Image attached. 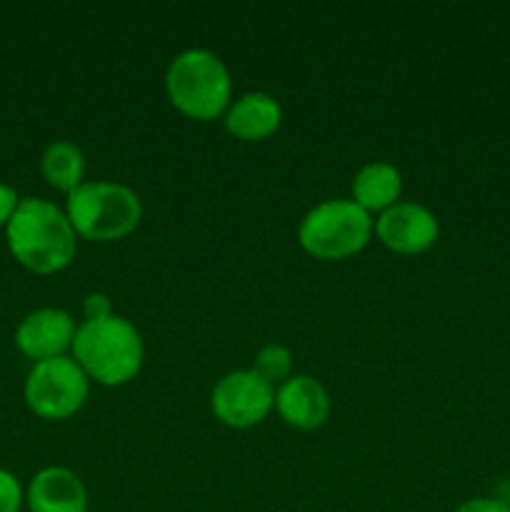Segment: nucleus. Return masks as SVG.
I'll use <instances>...</instances> for the list:
<instances>
[{"label":"nucleus","mask_w":510,"mask_h":512,"mask_svg":"<svg viewBox=\"0 0 510 512\" xmlns=\"http://www.w3.org/2000/svg\"><path fill=\"white\" fill-rule=\"evenodd\" d=\"M5 238L13 258L35 275L60 273L75 258V230L68 215L43 198L20 200Z\"/></svg>","instance_id":"obj_1"},{"label":"nucleus","mask_w":510,"mask_h":512,"mask_svg":"<svg viewBox=\"0 0 510 512\" xmlns=\"http://www.w3.org/2000/svg\"><path fill=\"white\" fill-rule=\"evenodd\" d=\"M75 363L88 378L100 385H125L140 373L143 365V340L135 325L120 315L98 320H83L73 338Z\"/></svg>","instance_id":"obj_2"},{"label":"nucleus","mask_w":510,"mask_h":512,"mask_svg":"<svg viewBox=\"0 0 510 512\" xmlns=\"http://www.w3.org/2000/svg\"><path fill=\"white\" fill-rule=\"evenodd\" d=\"M165 90L175 108L193 120H215L230 103V75L210 50L175 55L165 73Z\"/></svg>","instance_id":"obj_3"},{"label":"nucleus","mask_w":510,"mask_h":512,"mask_svg":"<svg viewBox=\"0 0 510 512\" xmlns=\"http://www.w3.org/2000/svg\"><path fill=\"white\" fill-rule=\"evenodd\" d=\"M75 235L98 243L120 240L138 228L143 203L138 193L120 183H83L68 195L65 208Z\"/></svg>","instance_id":"obj_4"},{"label":"nucleus","mask_w":510,"mask_h":512,"mask_svg":"<svg viewBox=\"0 0 510 512\" xmlns=\"http://www.w3.org/2000/svg\"><path fill=\"white\" fill-rule=\"evenodd\" d=\"M373 220L353 200H325L310 210L298 230L308 255L318 260H345L368 245Z\"/></svg>","instance_id":"obj_5"},{"label":"nucleus","mask_w":510,"mask_h":512,"mask_svg":"<svg viewBox=\"0 0 510 512\" xmlns=\"http://www.w3.org/2000/svg\"><path fill=\"white\" fill-rule=\"evenodd\" d=\"M90 380L73 358L35 363L25 380V403L38 418L65 420L88 400Z\"/></svg>","instance_id":"obj_6"},{"label":"nucleus","mask_w":510,"mask_h":512,"mask_svg":"<svg viewBox=\"0 0 510 512\" xmlns=\"http://www.w3.org/2000/svg\"><path fill=\"white\" fill-rule=\"evenodd\" d=\"M210 405L220 423L245 430L268 418L275 405V393L273 385L255 370H235L215 385Z\"/></svg>","instance_id":"obj_7"},{"label":"nucleus","mask_w":510,"mask_h":512,"mask_svg":"<svg viewBox=\"0 0 510 512\" xmlns=\"http://www.w3.org/2000/svg\"><path fill=\"white\" fill-rule=\"evenodd\" d=\"M380 243L400 255L425 253L440 235L438 218L418 203H395L375 223Z\"/></svg>","instance_id":"obj_8"},{"label":"nucleus","mask_w":510,"mask_h":512,"mask_svg":"<svg viewBox=\"0 0 510 512\" xmlns=\"http://www.w3.org/2000/svg\"><path fill=\"white\" fill-rule=\"evenodd\" d=\"M75 320L60 308H40L25 315L15 330V345L25 358L43 363V360L63 358L65 350L73 348Z\"/></svg>","instance_id":"obj_9"},{"label":"nucleus","mask_w":510,"mask_h":512,"mask_svg":"<svg viewBox=\"0 0 510 512\" xmlns=\"http://www.w3.org/2000/svg\"><path fill=\"white\" fill-rule=\"evenodd\" d=\"M25 503L30 512H88V493L73 470L45 468L30 480Z\"/></svg>","instance_id":"obj_10"},{"label":"nucleus","mask_w":510,"mask_h":512,"mask_svg":"<svg viewBox=\"0 0 510 512\" xmlns=\"http://www.w3.org/2000/svg\"><path fill=\"white\" fill-rule=\"evenodd\" d=\"M280 418L298 430H315L328 420L330 398L323 385L310 375H295L280 385L275 395Z\"/></svg>","instance_id":"obj_11"},{"label":"nucleus","mask_w":510,"mask_h":512,"mask_svg":"<svg viewBox=\"0 0 510 512\" xmlns=\"http://www.w3.org/2000/svg\"><path fill=\"white\" fill-rule=\"evenodd\" d=\"M283 120L278 100L268 93H248L230 105L225 115V128L230 135L245 143H258L273 135Z\"/></svg>","instance_id":"obj_12"},{"label":"nucleus","mask_w":510,"mask_h":512,"mask_svg":"<svg viewBox=\"0 0 510 512\" xmlns=\"http://www.w3.org/2000/svg\"><path fill=\"white\" fill-rule=\"evenodd\" d=\"M403 190V178L390 163H370L355 175L353 203L365 213H385L393 208Z\"/></svg>","instance_id":"obj_13"},{"label":"nucleus","mask_w":510,"mask_h":512,"mask_svg":"<svg viewBox=\"0 0 510 512\" xmlns=\"http://www.w3.org/2000/svg\"><path fill=\"white\" fill-rule=\"evenodd\" d=\"M40 170L55 190H63L70 195L83 185L85 155L78 145L68 143V140H55L45 148L43 158H40Z\"/></svg>","instance_id":"obj_14"},{"label":"nucleus","mask_w":510,"mask_h":512,"mask_svg":"<svg viewBox=\"0 0 510 512\" xmlns=\"http://www.w3.org/2000/svg\"><path fill=\"white\" fill-rule=\"evenodd\" d=\"M290 365H293V358H290L288 348H283V345H265V348L255 355L253 370L260 378L268 380V383L273 385L288 378Z\"/></svg>","instance_id":"obj_15"},{"label":"nucleus","mask_w":510,"mask_h":512,"mask_svg":"<svg viewBox=\"0 0 510 512\" xmlns=\"http://www.w3.org/2000/svg\"><path fill=\"white\" fill-rule=\"evenodd\" d=\"M23 508V488L18 478L0 468V512H20Z\"/></svg>","instance_id":"obj_16"},{"label":"nucleus","mask_w":510,"mask_h":512,"mask_svg":"<svg viewBox=\"0 0 510 512\" xmlns=\"http://www.w3.org/2000/svg\"><path fill=\"white\" fill-rule=\"evenodd\" d=\"M18 205H20V198L18 193H15V188L0 183V228H8L10 218L15 215Z\"/></svg>","instance_id":"obj_17"},{"label":"nucleus","mask_w":510,"mask_h":512,"mask_svg":"<svg viewBox=\"0 0 510 512\" xmlns=\"http://www.w3.org/2000/svg\"><path fill=\"white\" fill-rule=\"evenodd\" d=\"M455 512H510V505L505 503V500L475 498V500H468L465 505H460Z\"/></svg>","instance_id":"obj_18"},{"label":"nucleus","mask_w":510,"mask_h":512,"mask_svg":"<svg viewBox=\"0 0 510 512\" xmlns=\"http://www.w3.org/2000/svg\"><path fill=\"white\" fill-rule=\"evenodd\" d=\"M110 313V300L105 295L93 293L85 298V320H98V318H108Z\"/></svg>","instance_id":"obj_19"}]
</instances>
